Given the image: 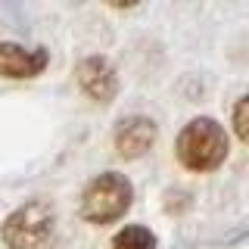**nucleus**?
<instances>
[{
	"mask_svg": "<svg viewBox=\"0 0 249 249\" xmlns=\"http://www.w3.org/2000/svg\"><path fill=\"white\" fill-rule=\"evenodd\" d=\"M178 162L190 171H215L228 156V131L215 119H193L175 140Z\"/></svg>",
	"mask_w": 249,
	"mask_h": 249,
	"instance_id": "nucleus-1",
	"label": "nucleus"
},
{
	"mask_svg": "<svg viewBox=\"0 0 249 249\" xmlns=\"http://www.w3.org/2000/svg\"><path fill=\"white\" fill-rule=\"evenodd\" d=\"M131 206V184L119 171H106V175L93 178L84 190L81 199V215L93 224H109L122 218Z\"/></svg>",
	"mask_w": 249,
	"mask_h": 249,
	"instance_id": "nucleus-2",
	"label": "nucleus"
},
{
	"mask_svg": "<svg viewBox=\"0 0 249 249\" xmlns=\"http://www.w3.org/2000/svg\"><path fill=\"white\" fill-rule=\"evenodd\" d=\"M53 231V209L47 202H28L3 221V243L10 249H35Z\"/></svg>",
	"mask_w": 249,
	"mask_h": 249,
	"instance_id": "nucleus-3",
	"label": "nucleus"
},
{
	"mask_svg": "<svg viewBox=\"0 0 249 249\" xmlns=\"http://www.w3.org/2000/svg\"><path fill=\"white\" fill-rule=\"evenodd\" d=\"M78 84L88 93L90 100H112L115 90H119V78H115V69L109 66L103 56H90L78 66Z\"/></svg>",
	"mask_w": 249,
	"mask_h": 249,
	"instance_id": "nucleus-4",
	"label": "nucleus"
},
{
	"mask_svg": "<svg viewBox=\"0 0 249 249\" xmlns=\"http://www.w3.org/2000/svg\"><path fill=\"white\" fill-rule=\"evenodd\" d=\"M156 140V124L143 115H134V119H124L119 128H115V150H119L124 159H137L153 146Z\"/></svg>",
	"mask_w": 249,
	"mask_h": 249,
	"instance_id": "nucleus-5",
	"label": "nucleus"
},
{
	"mask_svg": "<svg viewBox=\"0 0 249 249\" xmlns=\"http://www.w3.org/2000/svg\"><path fill=\"white\" fill-rule=\"evenodd\" d=\"M44 62H47L44 50L28 53L19 44H0V75L6 78H31L44 69Z\"/></svg>",
	"mask_w": 249,
	"mask_h": 249,
	"instance_id": "nucleus-6",
	"label": "nucleus"
},
{
	"mask_svg": "<svg viewBox=\"0 0 249 249\" xmlns=\"http://www.w3.org/2000/svg\"><path fill=\"white\" fill-rule=\"evenodd\" d=\"M112 249H156V237L143 224H131V228H122L115 233Z\"/></svg>",
	"mask_w": 249,
	"mask_h": 249,
	"instance_id": "nucleus-7",
	"label": "nucleus"
},
{
	"mask_svg": "<svg viewBox=\"0 0 249 249\" xmlns=\"http://www.w3.org/2000/svg\"><path fill=\"white\" fill-rule=\"evenodd\" d=\"M233 131L243 143H249V93L233 106Z\"/></svg>",
	"mask_w": 249,
	"mask_h": 249,
	"instance_id": "nucleus-8",
	"label": "nucleus"
},
{
	"mask_svg": "<svg viewBox=\"0 0 249 249\" xmlns=\"http://www.w3.org/2000/svg\"><path fill=\"white\" fill-rule=\"evenodd\" d=\"M109 6H119V10H128V6H134L137 0H106Z\"/></svg>",
	"mask_w": 249,
	"mask_h": 249,
	"instance_id": "nucleus-9",
	"label": "nucleus"
}]
</instances>
